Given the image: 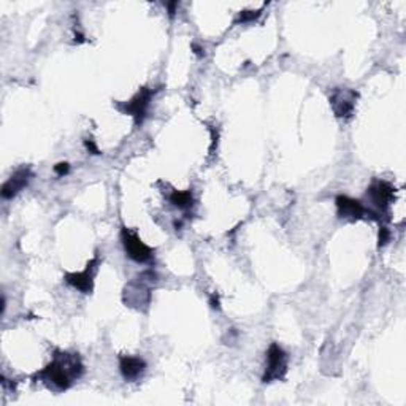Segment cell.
<instances>
[{
  "mask_svg": "<svg viewBox=\"0 0 406 406\" xmlns=\"http://www.w3.org/2000/svg\"><path fill=\"white\" fill-rule=\"evenodd\" d=\"M155 281V273L153 271H144L137 280L130 281L126 286L124 294H122V300L127 307L143 310L149 305L151 300V292H149V285H153Z\"/></svg>",
  "mask_w": 406,
  "mask_h": 406,
  "instance_id": "cell-2",
  "label": "cell"
},
{
  "mask_svg": "<svg viewBox=\"0 0 406 406\" xmlns=\"http://www.w3.org/2000/svg\"><path fill=\"white\" fill-rule=\"evenodd\" d=\"M153 94L154 92L149 87H143L132 100H129L127 103H118V107L119 110L124 111V113L133 116L137 124H142L144 116H146V111L149 107V102H151V99H153Z\"/></svg>",
  "mask_w": 406,
  "mask_h": 406,
  "instance_id": "cell-7",
  "label": "cell"
},
{
  "mask_svg": "<svg viewBox=\"0 0 406 406\" xmlns=\"http://www.w3.org/2000/svg\"><path fill=\"white\" fill-rule=\"evenodd\" d=\"M121 240L126 254L129 255L132 260H135V262L148 264L154 259V249L149 248L148 244H144L135 232H132L124 227L121 232Z\"/></svg>",
  "mask_w": 406,
  "mask_h": 406,
  "instance_id": "cell-3",
  "label": "cell"
},
{
  "mask_svg": "<svg viewBox=\"0 0 406 406\" xmlns=\"http://www.w3.org/2000/svg\"><path fill=\"white\" fill-rule=\"evenodd\" d=\"M366 196L370 197L371 203L375 205V208L378 210V214H384L389 205L392 203L394 197H396V189H394L387 181H375L373 185L369 187V192Z\"/></svg>",
  "mask_w": 406,
  "mask_h": 406,
  "instance_id": "cell-8",
  "label": "cell"
},
{
  "mask_svg": "<svg viewBox=\"0 0 406 406\" xmlns=\"http://www.w3.org/2000/svg\"><path fill=\"white\" fill-rule=\"evenodd\" d=\"M357 92L348 87H338L330 94V105L338 118H349L353 115Z\"/></svg>",
  "mask_w": 406,
  "mask_h": 406,
  "instance_id": "cell-6",
  "label": "cell"
},
{
  "mask_svg": "<svg viewBox=\"0 0 406 406\" xmlns=\"http://www.w3.org/2000/svg\"><path fill=\"white\" fill-rule=\"evenodd\" d=\"M287 371V355L282 351L280 344L273 343L269 348L267 353V369L262 381L264 382H273L278 380H282Z\"/></svg>",
  "mask_w": 406,
  "mask_h": 406,
  "instance_id": "cell-4",
  "label": "cell"
},
{
  "mask_svg": "<svg viewBox=\"0 0 406 406\" xmlns=\"http://www.w3.org/2000/svg\"><path fill=\"white\" fill-rule=\"evenodd\" d=\"M97 265H99V257H94L91 262L87 264L85 271H80V273H67L65 281L69 282L70 286L78 289V291H81L83 294H91L94 275H96Z\"/></svg>",
  "mask_w": 406,
  "mask_h": 406,
  "instance_id": "cell-9",
  "label": "cell"
},
{
  "mask_svg": "<svg viewBox=\"0 0 406 406\" xmlns=\"http://www.w3.org/2000/svg\"><path fill=\"white\" fill-rule=\"evenodd\" d=\"M170 202L180 210H189L194 205V197L191 191H174L170 196Z\"/></svg>",
  "mask_w": 406,
  "mask_h": 406,
  "instance_id": "cell-12",
  "label": "cell"
},
{
  "mask_svg": "<svg viewBox=\"0 0 406 406\" xmlns=\"http://www.w3.org/2000/svg\"><path fill=\"white\" fill-rule=\"evenodd\" d=\"M178 3H169L167 5V7H169V10H170V16H174L175 15V7H176Z\"/></svg>",
  "mask_w": 406,
  "mask_h": 406,
  "instance_id": "cell-17",
  "label": "cell"
},
{
  "mask_svg": "<svg viewBox=\"0 0 406 406\" xmlns=\"http://www.w3.org/2000/svg\"><path fill=\"white\" fill-rule=\"evenodd\" d=\"M69 169H70L69 164L60 162V164H58L54 167V171H56V175H58V176H64V175L69 174Z\"/></svg>",
  "mask_w": 406,
  "mask_h": 406,
  "instance_id": "cell-15",
  "label": "cell"
},
{
  "mask_svg": "<svg viewBox=\"0 0 406 406\" xmlns=\"http://www.w3.org/2000/svg\"><path fill=\"white\" fill-rule=\"evenodd\" d=\"M83 375V364L76 354L60 353L53 362L37 373V378L54 391H65Z\"/></svg>",
  "mask_w": 406,
  "mask_h": 406,
  "instance_id": "cell-1",
  "label": "cell"
},
{
  "mask_svg": "<svg viewBox=\"0 0 406 406\" xmlns=\"http://www.w3.org/2000/svg\"><path fill=\"white\" fill-rule=\"evenodd\" d=\"M389 240H391V232H389V229L386 226H382L380 229V248L384 246V244H387Z\"/></svg>",
  "mask_w": 406,
  "mask_h": 406,
  "instance_id": "cell-14",
  "label": "cell"
},
{
  "mask_svg": "<svg viewBox=\"0 0 406 406\" xmlns=\"http://www.w3.org/2000/svg\"><path fill=\"white\" fill-rule=\"evenodd\" d=\"M32 180V171L27 167H22V169L16 170L13 175H11L5 185L2 186V197L3 198H13L16 194H19L22 189H24L29 181Z\"/></svg>",
  "mask_w": 406,
  "mask_h": 406,
  "instance_id": "cell-10",
  "label": "cell"
},
{
  "mask_svg": "<svg viewBox=\"0 0 406 406\" xmlns=\"http://www.w3.org/2000/svg\"><path fill=\"white\" fill-rule=\"evenodd\" d=\"M337 208H338V214H340V218H344V219L355 221V219L366 218V216L373 219H380V216H378L376 211L365 208L362 202L354 200L351 197H346V196L337 197Z\"/></svg>",
  "mask_w": 406,
  "mask_h": 406,
  "instance_id": "cell-5",
  "label": "cell"
},
{
  "mask_svg": "<svg viewBox=\"0 0 406 406\" xmlns=\"http://www.w3.org/2000/svg\"><path fill=\"white\" fill-rule=\"evenodd\" d=\"M260 16V10L257 11H243V13H240V16H238V21L237 22H251V21H255Z\"/></svg>",
  "mask_w": 406,
  "mask_h": 406,
  "instance_id": "cell-13",
  "label": "cell"
},
{
  "mask_svg": "<svg viewBox=\"0 0 406 406\" xmlns=\"http://www.w3.org/2000/svg\"><path fill=\"white\" fill-rule=\"evenodd\" d=\"M119 369H121V375L124 376L126 381H137L138 378H142V375L146 370V364L144 360L140 357H133V355H122L119 359Z\"/></svg>",
  "mask_w": 406,
  "mask_h": 406,
  "instance_id": "cell-11",
  "label": "cell"
},
{
  "mask_svg": "<svg viewBox=\"0 0 406 406\" xmlns=\"http://www.w3.org/2000/svg\"><path fill=\"white\" fill-rule=\"evenodd\" d=\"M85 144H86V148H87V151H89V153L99 154V148H97V144L94 143L92 138H87V140L85 142Z\"/></svg>",
  "mask_w": 406,
  "mask_h": 406,
  "instance_id": "cell-16",
  "label": "cell"
}]
</instances>
